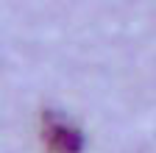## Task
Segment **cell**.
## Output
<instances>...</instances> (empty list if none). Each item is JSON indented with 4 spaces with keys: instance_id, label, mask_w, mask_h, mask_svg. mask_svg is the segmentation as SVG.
Returning <instances> with one entry per match:
<instances>
[{
    "instance_id": "obj_1",
    "label": "cell",
    "mask_w": 156,
    "mask_h": 153,
    "mask_svg": "<svg viewBox=\"0 0 156 153\" xmlns=\"http://www.w3.org/2000/svg\"><path fill=\"white\" fill-rule=\"evenodd\" d=\"M42 137H45V145L50 153H81L84 150V134L53 111H45Z\"/></svg>"
}]
</instances>
